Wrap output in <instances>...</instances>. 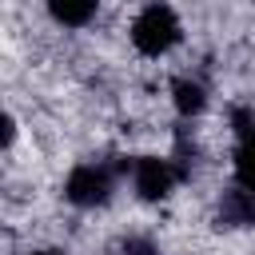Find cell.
Wrapping results in <instances>:
<instances>
[{
    "label": "cell",
    "instance_id": "3957f363",
    "mask_svg": "<svg viewBox=\"0 0 255 255\" xmlns=\"http://www.w3.org/2000/svg\"><path fill=\"white\" fill-rule=\"evenodd\" d=\"M131 191L139 203H167L183 183V167L175 163V155H131Z\"/></svg>",
    "mask_w": 255,
    "mask_h": 255
},
{
    "label": "cell",
    "instance_id": "52a82bcc",
    "mask_svg": "<svg viewBox=\"0 0 255 255\" xmlns=\"http://www.w3.org/2000/svg\"><path fill=\"white\" fill-rule=\"evenodd\" d=\"M231 179L255 191V139L235 143V151H231Z\"/></svg>",
    "mask_w": 255,
    "mask_h": 255
},
{
    "label": "cell",
    "instance_id": "5b68a950",
    "mask_svg": "<svg viewBox=\"0 0 255 255\" xmlns=\"http://www.w3.org/2000/svg\"><path fill=\"white\" fill-rule=\"evenodd\" d=\"M171 96V112L179 116V120H199L203 112H207V104H211V96H207V84L199 80V76H175L171 80V88H167Z\"/></svg>",
    "mask_w": 255,
    "mask_h": 255
},
{
    "label": "cell",
    "instance_id": "7a4b0ae2",
    "mask_svg": "<svg viewBox=\"0 0 255 255\" xmlns=\"http://www.w3.org/2000/svg\"><path fill=\"white\" fill-rule=\"evenodd\" d=\"M116 179H120V163L84 159L64 175V203L80 211H100L116 199Z\"/></svg>",
    "mask_w": 255,
    "mask_h": 255
},
{
    "label": "cell",
    "instance_id": "9c48e42d",
    "mask_svg": "<svg viewBox=\"0 0 255 255\" xmlns=\"http://www.w3.org/2000/svg\"><path fill=\"white\" fill-rule=\"evenodd\" d=\"M24 255H64V251H52V247H32V251H24Z\"/></svg>",
    "mask_w": 255,
    "mask_h": 255
},
{
    "label": "cell",
    "instance_id": "8992f818",
    "mask_svg": "<svg viewBox=\"0 0 255 255\" xmlns=\"http://www.w3.org/2000/svg\"><path fill=\"white\" fill-rule=\"evenodd\" d=\"M44 8H48V16H52L56 28L80 32V28H88V24L96 20L100 0H44Z\"/></svg>",
    "mask_w": 255,
    "mask_h": 255
},
{
    "label": "cell",
    "instance_id": "ba28073f",
    "mask_svg": "<svg viewBox=\"0 0 255 255\" xmlns=\"http://www.w3.org/2000/svg\"><path fill=\"white\" fill-rule=\"evenodd\" d=\"M112 255H163V251H159V243L147 231H124L112 243Z\"/></svg>",
    "mask_w": 255,
    "mask_h": 255
},
{
    "label": "cell",
    "instance_id": "6da1fadb",
    "mask_svg": "<svg viewBox=\"0 0 255 255\" xmlns=\"http://www.w3.org/2000/svg\"><path fill=\"white\" fill-rule=\"evenodd\" d=\"M128 40H131L135 56H143V60L171 56L183 44V20H179L175 4L171 0H147L128 24Z\"/></svg>",
    "mask_w": 255,
    "mask_h": 255
},
{
    "label": "cell",
    "instance_id": "277c9868",
    "mask_svg": "<svg viewBox=\"0 0 255 255\" xmlns=\"http://www.w3.org/2000/svg\"><path fill=\"white\" fill-rule=\"evenodd\" d=\"M223 231H251L255 227V191L243 183H231L215 195V215H211Z\"/></svg>",
    "mask_w": 255,
    "mask_h": 255
}]
</instances>
